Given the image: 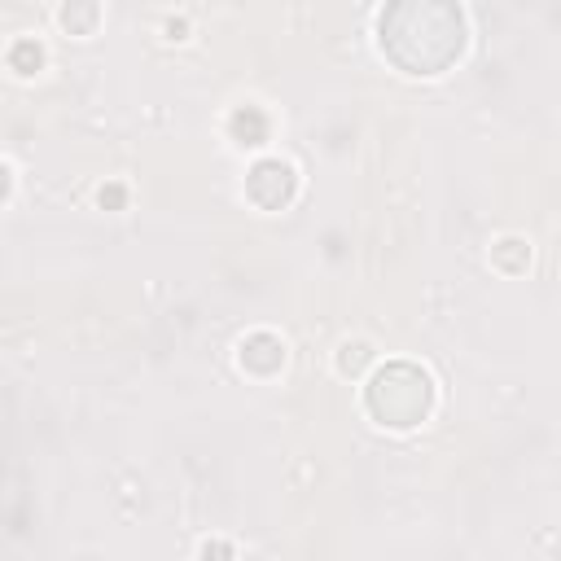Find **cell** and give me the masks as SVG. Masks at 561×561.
Listing matches in <instances>:
<instances>
[{"instance_id": "1", "label": "cell", "mask_w": 561, "mask_h": 561, "mask_svg": "<svg viewBox=\"0 0 561 561\" xmlns=\"http://www.w3.org/2000/svg\"><path fill=\"white\" fill-rule=\"evenodd\" d=\"M382 49L412 75H439L465 49L456 0H391L382 14Z\"/></svg>"}, {"instance_id": "2", "label": "cell", "mask_w": 561, "mask_h": 561, "mask_svg": "<svg viewBox=\"0 0 561 561\" xmlns=\"http://www.w3.org/2000/svg\"><path fill=\"white\" fill-rule=\"evenodd\" d=\"M430 377L412 364H391L373 377L369 386V412L386 426H417L421 417L430 412Z\"/></svg>"}, {"instance_id": "3", "label": "cell", "mask_w": 561, "mask_h": 561, "mask_svg": "<svg viewBox=\"0 0 561 561\" xmlns=\"http://www.w3.org/2000/svg\"><path fill=\"white\" fill-rule=\"evenodd\" d=\"M246 189H250V198H255L259 206L277 211V206H285L294 198V171L285 163H259L255 171H250Z\"/></svg>"}, {"instance_id": "4", "label": "cell", "mask_w": 561, "mask_h": 561, "mask_svg": "<svg viewBox=\"0 0 561 561\" xmlns=\"http://www.w3.org/2000/svg\"><path fill=\"white\" fill-rule=\"evenodd\" d=\"M281 360H285V351H281V342L272 338V334H255V338H246V347H242V364H250V369H259V373H272V369H281Z\"/></svg>"}, {"instance_id": "5", "label": "cell", "mask_w": 561, "mask_h": 561, "mask_svg": "<svg viewBox=\"0 0 561 561\" xmlns=\"http://www.w3.org/2000/svg\"><path fill=\"white\" fill-rule=\"evenodd\" d=\"M233 136H237L242 145H259L263 136H268V119H263L255 106L237 110V114H233Z\"/></svg>"}, {"instance_id": "6", "label": "cell", "mask_w": 561, "mask_h": 561, "mask_svg": "<svg viewBox=\"0 0 561 561\" xmlns=\"http://www.w3.org/2000/svg\"><path fill=\"white\" fill-rule=\"evenodd\" d=\"M93 18H97L93 0H71V5H66V14H62V22L71 31H88V27H93Z\"/></svg>"}, {"instance_id": "7", "label": "cell", "mask_w": 561, "mask_h": 561, "mask_svg": "<svg viewBox=\"0 0 561 561\" xmlns=\"http://www.w3.org/2000/svg\"><path fill=\"white\" fill-rule=\"evenodd\" d=\"M14 66L22 75L36 71V66H40V44H18V49H14Z\"/></svg>"}, {"instance_id": "8", "label": "cell", "mask_w": 561, "mask_h": 561, "mask_svg": "<svg viewBox=\"0 0 561 561\" xmlns=\"http://www.w3.org/2000/svg\"><path fill=\"white\" fill-rule=\"evenodd\" d=\"M5 193H9V171L0 167V198H5Z\"/></svg>"}]
</instances>
